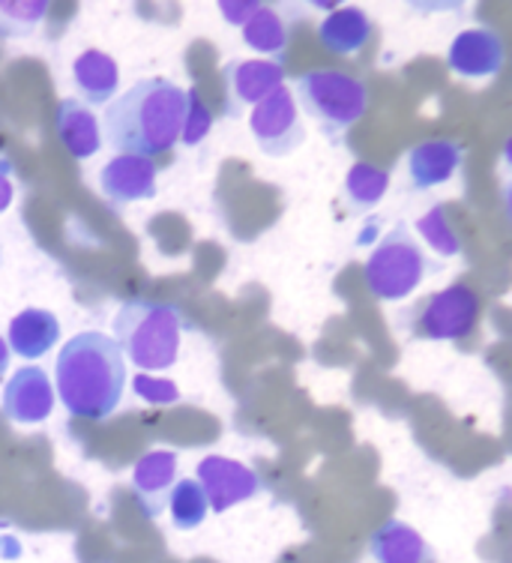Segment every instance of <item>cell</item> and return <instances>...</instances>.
Here are the masks:
<instances>
[{
  "mask_svg": "<svg viewBox=\"0 0 512 563\" xmlns=\"http://www.w3.org/2000/svg\"><path fill=\"white\" fill-rule=\"evenodd\" d=\"M477 321H480V297L461 282L428 294L404 314L408 333L425 342H458L474 333Z\"/></svg>",
  "mask_w": 512,
  "mask_h": 563,
  "instance_id": "obj_6",
  "label": "cell"
},
{
  "mask_svg": "<svg viewBox=\"0 0 512 563\" xmlns=\"http://www.w3.org/2000/svg\"><path fill=\"white\" fill-rule=\"evenodd\" d=\"M258 0H222L219 3V12H222V19L234 27H243V24L249 22L252 15L258 12Z\"/></svg>",
  "mask_w": 512,
  "mask_h": 563,
  "instance_id": "obj_27",
  "label": "cell"
},
{
  "mask_svg": "<svg viewBox=\"0 0 512 563\" xmlns=\"http://www.w3.org/2000/svg\"><path fill=\"white\" fill-rule=\"evenodd\" d=\"M7 368H10V347H7V339L0 336V384H3Z\"/></svg>",
  "mask_w": 512,
  "mask_h": 563,
  "instance_id": "obj_29",
  "label": "cell"
},
{
  "mask_svg": "<svg viewBox=\"0 0 512 563\" xmlns=\"http://www.w3.org/2000/svg\"><path fill=\"white\" fill-rule=\"evenodd\" d=\"M318 40L330 55H357L371 40V19L360 7H338L330 10L327 19L318 24Z\"/></svg>",
  "mask_w": 512,
  "mask_h": 563,
  "instance_id": "obj_19",
  "label": "cell"
},
{
  "mask_svg": "<svg viewBox=\"0 0 512 563\" xmlns=\"http://www.w3.org/2000/svg\"><path fill=\"white\" fill-rule=\"evenodd\" d=\"M156 177H159V168L153 165V159L118 153L114 159L102 165L99 186H102V196L109 198L111 205L123 207L156 196Z\"/></svg>",
  "mask_w": 512,
  "mask_h": 563,
  "instance_id": "obj_10",
  "label": "cell"
},
{
  "mask_svg": "<svg viewBox=\"0 0 512 563\" xmlns=\"http://www.w3.org/2000/svg\"><path fill=\"white\" fill-rule=\"evenodd\" d=\"M416 231H420V238H423L425 243L441 255V258H453V255L461 252L458 234L453 231V225H449L447 210H444L441 205L432 207V210L416 222Z\"/></svg>",
  "mask_w": 512,
  "mask_h": 563,
  "instance_id": "obj_24",
  "label": "cell"
},
{
  "mask_svg": "<svg viewBox=\"0 0 512 563\" xmlns=\"http://www.w3.org/2000/svg\"><path fill=\"white\" fill-rule=\"evenodd\" d=\"M458 165H461V147L447 139L423 141L408 153V177H411V186L420 192L453 180Z\"/></svg>",
  "mask_w": 512,
  "mask_h": 563,
  "instance_id": "obj_14",
  "label": "cell"
},
{
  "mask_svg": "<svg viewBox=\"0 0 512 563\" xmlns=\"http://www.w3.org/2000/svg\"><path fill=\"white\" fill-rule=\"evenodd\" d=\"M60 339V321L48 309H24L10 321L7 347L22 360H40Z\"/></svg>",
  "mask_w": 512,
  "mask_h": 563,
  "instance_id": "obj_17",
  "label": "cell"
},
{
  "mask_svg": "<svg viewBox=\"0 0 512 563\" xmlns=\"http://www.w3.org/2000/svg\"><path fill=\"white\" fill-rule=\"evenodd\" d=\"M55 411V384L48 380L45 368L22 366L12 372L10 384L3 387V413L19 426L45 422Z\"/></svg>",
  "mask_w": 512,
  "mask_h": 563,
  "instance_id": "obj_9",
  "label": "cell"
},
{
  "mask_svg": "<svg viewBox=\"0 0 512 563\" xmlns=\"http://www.w3.org/2000/svg\"><path fill=\"white\" fill-rule=\"evenodd\" d=\"M177 479V453L171 450H151L132 467V488L144 504L147 516H159L168 500V492Z\"/></svg>",
  "mask_w": 512,
  "mask_h": 563,
  "instance_id": "obj_13",
  "label": "cell"
},
{
  "mask_svg": "<svg viewBox=\"0 0 512 563\" xmlns=\"http://www.w3.org/2000/svg\"><path fill=\"white\" fill-rule=\"evenodd\" d=\"M369 554L375 563H432V545L408 521H383L369 537Z\"/></svg>",
  "mask_w": 512,
  "mask_h": 563,
  "instance_id": "obj_16",
  "label": "cell"
},
{
  "mask_svg": "<svg viewBox=\"0 0 512 563\" xmlns=\"http://www.w3.org/2000/svg\"><path fill=\"white\" fill-rule=\"evenodd\" d=\"M428 273H432L428 258L420 250L411 228L404 225V222H396L378 240V246L369 252L363 276H366V285H369V291L378 300L399 303V300L411 297L423 285Z\"/></svg>",
  "mask_w": 512,
  "mask_h": 563,
  "instance_id": "obj_5",
  "label": "cell"
},
{
  "mask_svg": "<svg viewBox=\"0 0 512 563\" xmlns=\"http://www.w3.org/2000/svg\"><path fill=\"white\" fill-rule=\"evenodd\" d=\"M225 85L237 109L258 106L285 87V69L279 60H231L225 66Z\"/></svg>",
  "mask_w": 512,
  "mask_h": 563,
  "instance_id": "obj_12",
  "label": "cell"
},
{
  "mask_svg": "<svg viewBox=\"0 0 512 563\" xmlns=\"http://www.w3.org/2000/svg\"><path fill=\"white\" fill-rule=\"evenodd\" d=\"M48 15L45 0H0V40L31 36Z\"/></svg>",
  "mask_w": 512,
  "mask_h": 563,
  "instance_id": "obj_23",
  "label": "cell"
},
{
  "mask_svg": "<svg viewBox=\"0 0 512 563\" xmlns=\"http://www.w3.org/2000/svg\"><path fill=\"white\" fill-rule=\"evenodd\" d=\"M241 33L243 43L255 48L258 55H270L282 64L285 48H288V24L282 22L279 12L270 10V7H258V12L243 24Z\"/></svg>",
  "mask_w": 512,
  "mask_h": 563,
  "instance_id": "obj_20",
  "label": "cell"
},
{
  "mask_svg": "<svg viewBox=\"0 0 512 563\" xmlns=\"http://www.w3.org/2000/svg\"><path fill=\"white\" fill-rule=\"evenodd\" d=\"M196 479L213 512H225L261 492L258 474L249 465L225 459V455H204L196 467Z\"/></svg>",
  "mask_w": 512,
  "mask_h": 563,
  "instance_id": "obj_8",
  "label": "cell"
},
{
  "mask_svg": "<svg viewBox=\"0 0 512 563\" xmlns=\"http://www.w3.org/2000/svg\"><path fill=\"white\" fill-rule=\"evenodd\" d=\"M73 81H76L78 93L85 106H109L111 99L118 97V87H121V69L118 60L105 52L90 48L85 55L76 57L73 64Z\"/></svg>",
  "mask_w": 512,
  "mask_h": 563,
  "instance_id": "obj_18",
  "label": "cell"
},
{
  "mask_svg": "<svg viewBox=\"0 0 512 563\" xmlns=\"http://www.w3.org/2000/svg\"><path fill=\"white\" fill-rule=\"evenodd\" d=\"M294 102L312 120L321 123V130L330 139H338L357 123L369 109V90L360 78L338 73V69H312L294 81Z\"/></svg>",
  "mask_w": 512,
  "mask_h": 563,
  "instance_id": "obj_4",
  "label": "cell"
},
{
  "mask_svg": "<svg viewBox=\"0 0 512 563\" xmlns=\"http://www.w3.org/2000/svg\"><path fill=\"white\" fill-rule=\"evenodd\" d=\"M186 106L189 90L168 78H144L111 99L99 130H105L111 151L153 159L177 147Z\"/></svg>",
  "mask_w": 512,
  "mask_h": 563,
  "instance_id": "obj_1",
  "label": "cell"
},
{
  "mask_svg": "<svg viewBox=\"0 0 512 563\" xmlns=\"http://www.w3.org/2000/svg\"><path fill=\"white\" fill-rule=\"evenodd\" d=\"M249 130L264 156L282 159L300 151L305 141V126L294 93L288 87H279L276 93L261 99L249 114Z\"/></svg>",
  "mask_w": 512,
  "mask_h": 563,
  "instance_id": "obj_7",
  "label": "cell"
},
{
  "mask_svg": "<svg viewBox=\"0 0 512 563\" xmlns=\"http://www.w3.org/2000/svg\"><path fill=\"white\" fill-rule=\"evenodd\" d=\"M449 69L461 78H491L503 66V40L491 27H468L456 33L447 52Z\"/></svg>",
  "mask_w": 512,
  "mask_h": 563,
  "instance_id": "obj_11",
  "label": "cell"
},
{
  "mask_svg": "<svg viewBox=\"0 0 512 563\" xmlns=\"http://www.w3.org/2000/svg\"><path fill=\"white\" fill-rule=\"evenodd\" d=\"M55 384L57 399L73 417L105 420L118 411L126 390V360L105 333H78L57 354Z\"/></svg>",
  "mask_w": 512,
  "mask_h": 563,
  "instance_id": "obj_2",
  "label": "cell"
},
{
  "mask_svg": "<svg viewBox=\"0 0 512 563\" xmlns=\"http://www.w3.org/2000/svg\"><path fill=\"white\" fill-rule=\"evenodd\" d=\"M132 390H135L138 399L151 401V405H175V401H180L177 384L165 378H151V375H135L132 378Z\"/></svg>",
  "mask_w": 512,
  "mask_h": 563,
  "instance_id": "obj_26",
  "label": "cell"
},
{
  "mask_svg": "<svg viewBox=\"0 0 512 563\" xmlns=\"http://www.w3.org/2000/svg\"><path fill=\"white\" fill-rule=\"evenodd\" d=\"M55 130L60 144L73 159H90L97 156L102 147V130H99V118L93 109H88L81 99L66 97L57 106L55 114Z\"/></svg>",
  "mask_w": 512,
  "mask_h": 563,
  "instance_id": "obj_15",
  "label": "cell"
},
{
  "mask_svg": "<svg viewBox=\"0 0 512 563\" xmlns=\"http://www.w3.org/2000/svg\"><path fill=\"white\" fill-rule=\"evenodd\" d=\"M186 318L171 303L126 300L114 314V345L144 372H165L180 357Z\"/></svg>",
  "mask_w": 512,
  "mask_h": 563,
  "instance_id": "obj_3",
  "label": "cell"
},
{
  "mask_svg": "<svg viewBox=\"0 0 512 563\" xmlns=\"http://www.w3.org/2000/svg\"><path fill=\"white\" fill-rule=\"evenodd\" d=\"M165 507L171 512V521H175L177 531H196L210 516L208 498H204V492L198 486V479H177L171 492H168Z\"/></svg>",
  "mask_w": 512,
  "mask_h": 563,
  "instance_id": "obj_21",
  "label": "cell"
},
{
  "mask_svg": "<svg viewBox=\"0 0 512 563\" xmlns=\"http://www.w3.org/2000/svg\"><path fill=\"white\" fill-rule=\"evenodd\" d=\"M15 198V184H12V165L7 159H0V213L12 205Z\"/></svg>",
  "mask_w": 512,
  "mask_h": 563,
  "instance_id": "obj_28",
  "label": "cell"
},
{
  "mask_svg": "<svg viewBox=\"0 0 512 563\" xmlns=\"http://www.w3.org/2000/svg\"><path fill=\"white\" fill-rule=\"evenodd\" d=\"M210 130H213V114H210V109L201 102V97H198L196 90H189V106H186L180 144H186V147H196V144H201V141L208 139Z\"/></svg>",
  "mask_w": 512,
  "mask_h": 563,
  "instance_id": "obj_25",
  "label": "cell"
},
{
  "mask_svg": "<svg viewBox=\"0 0 512 563\" xmlns=\"http://www.w3.org/2000/svg\"><path fill=\"white\" fill-rule=\"evenodd\" d=\"M0 549H3V540H0Z\"/></svg>",
  "mask_w": 512,
  "mask_h": 563,
  "instance_id": "obj_30",
  "label": "cell"
},
{
  "mask_svg": "<svg viewBox=\"0 0 512 563\" xmlns=\"http://www.w3.org/2000/svg\"><path fill=\"white\" fill-rule=\"evenodd\" d=\"M387 186H390V174L383 168H375L369 163H354L348 177H345V196H348L350 207L363 213V210L381 205V198L387 196Z\"/></svg>",
  "mask_w": 512,
  "mask_h": 563,
  "instance_id": "obj_22",
  "label": "cell"
}]
</instances>
